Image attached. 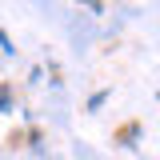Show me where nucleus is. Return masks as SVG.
Masks as SVG:
<instances>
[{
	"label": "nucleus",
	"instance_id": "2",
	"mask_svg": "<svg viewBox=\"0 0 160 160\" xmlns=\"http://www.w3.org/2000/svg\"><path fill=\"white\" fill-rule=\"evenodd\" d=\"M104 100H108V92H96V96L88 100V108H92V112H96V108H100V104H104Z\"/></svg>",
	"mask_w": 160,
	"mask_h": 160
},
{
	"label": "nucleus",
	"instance_id": "1",
	"mask_svg": "<svg viewBox=\"0 0 160 160\" xmlns=\"http://www.w3.org/2000/svg\"><path fill=\"white\" fill-rule=\"evenodd\" d=\"M8 108H12V88L0 84V112H8Z\"/></svg>",
	"mask_w": 160,
	"mask_h": 160
},
{
	"label": "nucleus",
	"instance_id": "3",
	"mask_svg": "<svg viewBox=\"0 0 160 160\" xmlns=\"http://www.w3.org/2000/svg\"><path fill=\"white\" fill-rule=\"evenodd\" d=\"M0 48H4V52H16V48H12V40H8V32H0Z\"/></svg>",
	"mask_w": 160,
	"mask_h": 160
}]
</instances>
